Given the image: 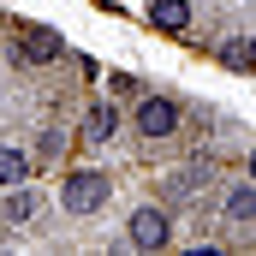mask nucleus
Returning <instances> with one entry per match:
<instances>
[{"mask_svg": "<svg viewBox=\"0 0 256 256\" xmlns=\"http://www.w3.org/2000/svg\"><path fill=\"white\" fill-rule=\"evenodd\" d=\"M149 24H155L161 36H185L196 24V6L191 0H149Z\"/></svg>", "mask_w": 256, "mask_h": 256, "instance_id": "6", "label": "nucleus"}, {"mask_svg": "<svg viewBox=\"0 0 256 256\" xmlns=\"http://www.w3.org/2000/svg\"><path fill=\"white\" fill-rule=\"evenodd\" d=\"M208 179H214V167H179V173H167V196L161 202H191Z\"/></svg>", "mask_w": 256, "mask_h": 256, "instance_id": "10", "label": "nucleus"}, {"mask_svg": "<svg viewBox=\"0 0 256 256\" xmlns=\"http://www.w3.org/2000/svg\"><path fill=\"white\" fill-rule=\"evenodd\" d=\"M143 143H173L185 131V102L179 96H137L131 102V120H126Z\"/></svg>", "mask_w": 256, "mask_h": 256, "instance_id": "1", "label": "nucleus"}, {"mask_svg": "<svg viewBox=\"0 0 256 256\" xmlns=\"http://www.w3.org/2000/svg\"><path fill=\"white\" fill-rule=\"evenodd\" d=\"M60 54H66V42L48 24H18V30H12V60L18 66H54Z\"/></svg>", "mask_w": 256, "mask_h": 256, "instance_id": "4", "label": "nucleus"}, {"mask_svg": "<svg viewBox=\"0 0 256 256\" xmlns=\"http://www.w3.org/2000/svg\"><path fill=\"white\" fill-rule=\"evenodd\" d=\"M126 244L143 256L173 250V202H137L131 220H126Z\"/></svg>", "mask_w": 256, "mask_h": 256, "instance_id": "3", "label": "nucleus"}, {"mask_svg": "<svg viewBox=\"0 0 256 256\" xmlns=\"http://www.w3.org/2000/svg\"><path fill=\"white\" fill-rule=\"evenodd\" d=\"M66 149H72V131H66V126H42V131H36V143H30L36 167H54V161H66Z\"/></svg>", "mask_w": 256, "mask_h": 256, "instance_id": "9", "label": "nucleus"}, {"mask_svg": "<svg viewBox=\"0 0 256 256\" xmlns=\"http://www.w3.org/2000/svg\"><path fill=\"white\" fill-rule=\"evenodd\" d=\"M108 96H114V102H137V96H143V84H137L131 72H114V78H108Z\"/></svg>", "mask_w": 256, "mask_h": 256, "instance_id": "12", "label": "nucleus"}, {"mask_svg": "<svg viewBox=\"0 0 256 256\" xmlns=\"http://www.w3.org/2000/svg\"><path fill=\"white\" fill-rule=\"evenodd\" d=\"M108 202H114V173L108 167H72L60 179V208L78 214V220L84 214H102Z\"/></svg>", "mask_w": 256, "mask_h": 256, "instance_id": "2", "label": "nucleus"}, {"mask_svg": "<svg viewBox=\"0 0 256 256\" xmlns=\"http://www.w3.org/2000/svg\"><path fill=\"white\" fill-rule=\"evenodd\" d=\"M244 173H250V185H256V149H250V161H244Z\"/></svg>", "mask_w": 256, "mask_h": 256, "instance_id": "14", "label": "nucleus"}, {"mask_svg": "<svg viewBox=\"0 0 256 256\" xmlns=\"http://www.w3.org/2000/svg\"><path fill=\"white\" fill-rule=\"evenodd\" d=\"M220 214H226V226H256V185L250 179L220 196Z\"/></svg>", "mask_w": 256, "mask_h": 256, "instance_id": "8", "label": "nucleus"}, {"mask_svg": "<svg viewBox=\"0 0 256 256\" xmlns=\"http://www.w3.org/2000/svg\"><path fill=\"white\" fill-rule=\"evenodd\" d=\"M30 173H36V155L18 149V143H0V191H6V185H24Z\"/></svg>", "mask_w": 256, "mask_h": 256, "instance_id": "11", "label": "nucleus"}, {"mask_svg": "<svg viewBox=\"0 0 256 256\" xmlns=\"http://www.w3.org/2000/svg\"><path fill=\"white\" fill-rule=\"evenodd\" d=\"M244 72H256V36H244Z\"/></svg>", "mask_w": 256, "mask_h": 256, "instance_id": "13", "label": "nucleus"}, {"mask_svg": "<svg viewBox=\"0 0 256 256\" xmlns=\"http://www.w3.org/2000/svg\"><path fill=\"white\" fill-rule=\"evenodd\" d=\"M120 131H126V114H120V102H114V96H102V102H90V108H84V126H78L84 143H96V149H102V143H114Z\"/></svg>", "mask_w": 256, "mask_h": 256, "instance_id": "5", "label": "nucleus"}, {"mask_svg": "<svg viewBox=\"0 0 256 256\" xmlns=\"http://www.w3.org/2000/svg\"><path fill=\"white\" fill-rule=\"evenodd\" d=\"M36 208H42V196H36L30 179H24V185H6V196H0V220H6V226H30Z\"/></svg>", "mask_w": 256, "mask_h": 256, "instance_id": "7", "label": "nucleus"}]
</instances>
